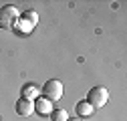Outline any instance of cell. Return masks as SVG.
<instances>
[{"label":"cell","instance_id":"5b68a950","mask_svg":"<svg viewBox=\"0 0 127 121\" xmlns=\"http://www.w3.org/2000/svg\"><path fill=\"white\" fill-rule=\"evenodd\" d=\"M34 111H36L38 115H51L53 103L46 99V97H36V99H34Z\"/></svg>","mask_w":127,"mask_h":121},{"label":"cell","instance_id":"8992f818","mask_svg":"<svg viewBox=\"0 0 127 121\" xmlns=\"http://www.w3.org/2000/svg\"><path fill=\"white\" fill-rule=\"evenodd\" d=\"M12 28H14V30H16V32H18V34H28V32H30V30H32V28H34V24H30V22H28V20H24L22 16H18V20H16V22H14V26H12Z\"/></svg>","mask_w":127,"mask_h":121},{"label":"cell","instance_id":"7a4b0ae2","mask_svg":"<svg viewBox=\"0 0 127 121\" xmlns=\"http://www.w3.org/2000/svg\"><path fill=\"white\" fill-rule=\"evenodd\" d=\"M40 91H42V97H46V99L53 103V101H59V99L63 97V91H65V89H63V83H61V81L51 79V81H46V83L42 85Z\"/></svg>","mask_w":127,"mask_h":121},{"label":"cell","instance_id":"30bf717a","mask_svg":"<svg viewBox=\"0 0 127 121\" xmlns=\"http://www.w3.org/2000/svg\"><path fill=\"white\" fill-rule=\"evenodd\" d=\"M20 16H22L24 20H28L30 24H34V26H36V22H38V14H36L34 10H26V12L20 14Z\"/></svg>","mask_w":127,"mask_h":121},{"label":"cell","instance_id":"ba28073f","mask_svg":"<svg viewBox=\"0 0 127 121\" xmlns=\"http://www.w3.org/2000/svg\"><path fill=\"white\" fill-rule=\"evenodd\" d=\"M91 113H93V107H91L87 101H79L77 103V115L79 117H89Z\"/></svg>","mask_w":127,"mask_h":121},{"label":"cell","instance_id":"52a82bcc","mask_svg":"<svg viewBox=\"0 0 127 121\" xmlns=\"http://www.w3.org/2000/svg\"><path fill=\"white\" fill-rule=\"evenodd\" d=\"M38 97V89L32 85V83H26L22 87V99H28V101H34Z\"/></svg>","mask_w":127,"mask_h":121},{"label":"cell","instance_id":"9c48e42d","mask_svg":"<svg viewBox=\"0 0 127 121\" xmlns=\"http://www.w3.org/2000/svg\"><path fill=\"white\" fill-rule=\"evenodd\" d=\"M67 117H69L67 109H53L51 111V119L53 121H67Z\"/></svg>","mask_w":127,"mask_h":121},{"label":"cell","instance_id":"6da1fadb","mask_svg":"<svg viewBox=\"0 0 127 121\" xmlns=\"http://www.w3.org/2000/svg\"><path fill=\"white\" fill-rule=\"evenodd\" d=\"M91 107L95 109V107H103V105L109 101V91L105 89V87H93L91 91H89V95H87V99H85Z\"/></svg>","mask_w":127,"mask_h":121},{"label":"cell","instance_id":"3957f363","mask_svg":"<svg viewBox=\"0 0 127 121\" xmlns=\"http://www.w3.org/2000/svg\"><path fill=\"white\" fill-rule=\"evenodd\" d=\"M18 20V10L14 8V6H4L2 10H0V28H12L14 22Z\"/></svg>","mask_w":127,"mask_h":121},{"label":"cell","instance_id":"8fae6325","mask_svg":"<svg viewBox=\"0 0 127 121\" xmlns=\"http://www.w3.org/2000/svg\"><path fill=\"white\" fill-rule=\"evenodd\" d=\"M67 121H83V119H77V117H73V119H67Z\"/></svg>","mask_w":127,"mask_h":121},{"label":"cell","instance_id":"277c9868","mask_svg":"<svg viewBox=\"0 0 127 121\" xmlns=\"http://www.w3.org/2000/svg\"><path fill=\"white\" fill-rule=\"evenodd\" d=\"M16 113L20 117H30L34 113V101H28V99H18L16 101Z\"/></svg>","mask_w":127,"mask_h":121}]
</instances>
